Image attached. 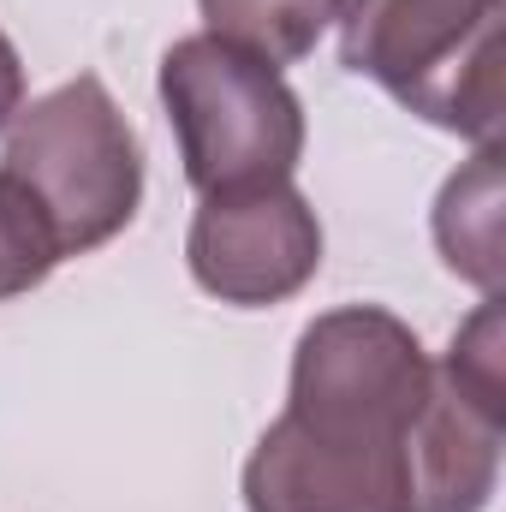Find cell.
<instances>
[{"mask_svg": "<svg viewBox=\"0 0 506 512\" xmlns=\"http://www.w3.org/2000/svg\"><path fill=\"white\" fill-rule=\"evenodd\" d=\"M340 60L417 120L501 143V0H334Z\"/></svg>", "mask_w": 506, "mask_h": 512, "instance_id": "obj_1", "label": "cell"}, {"mask_svg": "<svg viewBox=\"0 0 506 512\" xmlns=\"http://www.w3.org/2000/svg\"><path fill=\"white\" fill-rule=\"evenodd\" d=\"M161 108L179 137V161L197 197L251 191L298 173L304 102L280 66L197 30L161 54Z\"/></svg>", "mask_w": 506, "mask_h": 512, "instance_id": "obj_2", "label": "cell"}, {"mask_svg": "<svg viewBox=\"0 0 506 512\" xmlns=\"http://www.w3.org/2000/svg\"><path fill=\"white\" fill-rule=\"evenodd\" d=\"M0 167L48 209L66 256H84L126 233L143 203L137 131L108 84L90 72L12 114Z\"/></svg>", "mask_w": 506, "mask_h": 512, "instance_id": "obj_3", "label": "cell"}, {"mask_svg": "<svg viewBox=\"0 0 506 512\" xmlns=\"http://www.w3.org/2000/svg\"><path fill=\"white\" fill-rule=\"evenodd\" d=\"M429 393L423 340L381 304H346L298 334L286 417L334 441H411Z\"/></svg>", "mask_w": 506, "mask_h": 512, "instance_id": "obj_4", "label": "cell"}, {"mask_svg": "<svg viewBox=\"0 0 506 512\" xmlns=\"http://www.w3.org/2000/svg\"><path fill=\"white\" fill-rule=\"evenodd\" d=\"M191 274L209 298L262 310L304 292L322 268V221L292 179L203 197L185 233Z\"/></svg>", "mask_w": 506, "mask_h": 512, "instance_id": "obj_5", "label": "cell"}, {"mask_svg": "<svg viewBox=\"0 0 506 512\" xmlns=\"http://www.w3.org/2000/svg\"><path fill=\"white\" fill-rule=\"evenodd\" d=\"M245 512H417L411 441H334L280 411L245 459Z\"/></svg>", "mask_w": 506, "mask_h": 512, "instance_id": "obj_6", "label": "cell"}, {"mask_svg": "<svg viewBox=\"0 0 506 512\" xmlns=\"http://www.w3.org/2000/svg\"><path fill=\"white\" fill-rule=\"evenodd\" d=\"M435 245L459 280L483 286V298L501 292V143H483L477 161L441 185Z\"/></svg>", "mask_w": 506, "mask_h": 512, "instance_id": "obj_7", "label": "cell"}, {"mask_svg": "<svg viewBox=\"0 0 506 512\" xmlns=\"http://www.w3.org/2000/svg\"><path fill=\"white\" fill-rule=\"evenodd\" d=\"M197 6L209 18V36L245 48L268 66L304 60L334 24V0H197Z\"/></svg>", "mask_w": 506, "mask_h": 512, "instance_id": "obj_8", "label": "cell"}, {"mask_svg": "<svg viewBox=\"0 0 506 512\" xmlns=\"http://www.w3.org/2000/svg\"><path fill=\"white\" fill-rule=\"evenodd\" d=\"M60 262H66V251H60L48 209L0 167V304L36 292Z\"/></svg>", "mask_w": 506, "mask_h": 512, "instance_id": "obj_9", "label": "cell"}, {"mask_svg": "<svg viewBox=\"0 0 506 512\" xmlns=\"http://www.w3.org/2000/svg\"><path fill=\"white\" fill-rule=\"evenodd\" d=\"M435 370L453 382V393H465L471 405L506 417V399H501V292L477 304V316L453 334V346H447V358Z\"/></svg>", "mask_w": 506, "mask_h": 512, "instance_id": "obj_10", "label": "cell"}, {"mask_svg": "<svg viewBox=\"0 0 506 512\" xmlns=\"http://www.w3.org/2000/svg\"><path fill=\"white\" fill-rule=\"evenodd\" d=\"M24 108V60L12 48V36L0 30V131L12 126V114Z\"/></svg>", "mask_w": 506, "mask_h": 512, "instance_id": "obj_11", "label": "cell"}]
</instances>
